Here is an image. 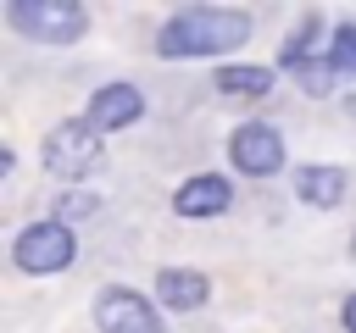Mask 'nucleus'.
<instances>
[{
    "instance_id": "f257e3e1",
    "label": "nucleus",
    "mask_w": 356,
    "mask_h": 333,
    "mask_svg": "<svg viewBox=\"0 0 356 333\" xmlns=\"http://www.w3.org/2000/svg\"><path fill=\"white\" fill-rule=\"evenodd\" d=\"M250 39V11L239 6H195V11H178L161 39H156V56L178 61V56H222V50H239Z\"/></svg>"
},
{
    "instance_id": "f03ea898",
    "label": "nucleus",
    "mask_w": 356,
    "mask_h": 333,
    "mask_svg": "<svg viewBox=\"0 0 356 333\" xmlns=\"http://www.w3.org/2000/svg\"><path fill=\"white\" fill-rule=\"evenodd\" d=\"M6 17L22 39H39V44H72L89 28V11L78 0H11Z\"/></svg>"
},
{
    "instance_id": "7ed1b4c3",
    "label": "nucleus",
    "mask_w": 356,
    "mask_h": 333,
    "mask_svg": "<svg viewBox=\"0 0 356 333\" xmlns=\"http://www.w3.org/2000/svg\"><path fill=\"white\" fill-rule=\"evenodd\" d=\"M44 166L56 172V178H89L95 166H100V133L89 128V122H61V128H50V139H44Z\"/></svg>"
},
{
    "instance_id": "20e7f679",
    "label": "nucleus",
    "mask_w": 356,
    "mask_h": 333,
    "mask_svg": "<svg viewBox=\"0 0 356 333\" xmlns=\"http://www.w3.org/2000/svg\"><path fill=\"white\" fill-rule=\"evenodd\" d=\"M11 255L22 272H61L72 261V233H67V222H33L17 233Z\"/></svg>"
},
{
    "instance_id": "39448f33",
    "label": "nucleus",
    "mask_w": 356,
    "mask_h": 333,
    "mask_svg": "<svg viewBox=\"0 0 356 333\" xmlns=\"http://www.w3.org/2000/svg\"><path fill=\"white\" fill-rule=\"evenodd\" d=\"M228 155H234V166H239L245 178H273V172L284 166V139H278V128H267V122H245V128H234Z\"/></svg>"
},
{
    "instance_id": "423d86ee",
    "label": "nucleus",
    "mask_w": 356,
    "mask_h": 333,
    "mask_svg": "<svg viewBox=\"0 0 356 333\" xmlns=\"http://www.w3.org/2000/svg\"><path fill=\"white\" fill-rule=\"evenodd\" d=\"M95 322H100V333H161L156 311H150L145 294H134V289H100Z\"/></svg>"
},
{
    "instance_id": "0eeeda50",
    "label": "nucleus",
    "mask_w": 356,
    "mask_h": 333,
    "mask_svg": "<svg viewBox=\"0 0 356 333\" xmlns=\"http://www.w3.org/2000/svg\"><path fill=\"white\" fill-rule=\"evenodd\" d=\"M139 111H145V94H139L134 83H106V89L89 94V117H83V122H89L95 133H117V128H134Z\"/></svg>"
},
{
    "instance_id": "6e6552de",
    "label": "nucleus",
    "mask_w": 356,
    "mask_h": 333,
    "mask_svg": "<svg viewBox=\"0 0 356 333\" xmlns=\"http://www.w3.org/2000/svg\"><path fill=\"white\" fill-rule=\"evenodd\" d=\"M228 183L217 178V172H200V178H189L178 194H172V205H178V216H222L228 211Z\"/></svg>"
},
{
    "instance_id": "1a4fd4ad",
    "label": "nucleus",
    "mask_w": 356,
    "mask_h": 333,
    "mask_svg": "<svg viewBox=\"0 0 356 333\" xmlns=\"http://www.w3.org/2000/svg\"><path fill=\"white\" fill-rule=\"evenodd\" d=\"M156 294H161V305H172V311H200V305H206V294H211V283H206L200 272L167 266V272L156 278Z\"/></svg>"
},
{
    "instance_id": "9d476101",
    "label": "nucleus",
    "mask_w": 356,
    "mask_h": 333,
    "mask_svg": "<svg viewBox=\"0 0 356 333\" xmlns=\"http://www.w3.org/2000/svg\"><path fill=\"white\" fill-rule=\"evenodd\" d=\"M295 194H300L306 205L328 211V205H339V200H345V172H339V166H300Z\"/></svg>"
},
{
    "instance_id": "9b49d317",
    "label": "nucleus",
    "mask_w": 356,
    "mask_h": 333,
    "mask_svg": "<svg viewBox=\"0 0 356 333\" xmlns=\"http://www.w3.org/2000/svg\"><path fill=\"white\" fill-rule=\"evenodd\" d=\"M273 89V72L267 67H222L217 72V94L222 100H261Z\"/></svg>"
},
{
    "instance_id": "f8f14e48",
    "label": "nucleus",
    "mask_w": 356,
    "mask_h": 333,
    "mask_svg": "<svg viewBox=\"0 0 356 333\" xmlns=\"http://www.w3.org/2000/svg\"><path fill=\"white\" fill-rule=\"evenodd\" d=\"M334 72H339L334 61H312V67H300V89L306 94H328L334 89Z\"/></svg>"
},
{
    "instance_id": "ddd939ff",
    "label": "nucleus",
    "mask_w": 356,
    "mask_h": 333,
    "mask_svg": "<svg viewBox=\"0 0 356 333\" xmlns=\"http://www.w3.org/2000/svg\"><path fill=\"white\" fill-rule=\"evenodd\" d=\"M339 72H356V28H339L334 33V56H328Z\"/></svg>"
},
{
    "instance_id": "4468645a",
    "label": "nucleus",
    "mask_w": 356,
    "mask_h": 333,
    "mask_svg": "<svg viewBox=\"0 0 356 333\" xmlns=\"http://www.w3.org/2000/svg\"><path fill=\"white\" fill-rule=\"evenodd\" d=\"M61 211H67V216H78V211H95V200H83V194H72V200H61Z\"/></svg>"
},
{
    "instance_id": "2eb2a0df",
    "label": "nucleus",
    "mask_w": 356,
    "mask_h": 333,
    "mask_svg": "<svg viewBox=\"0 0 356 333\" xmlns=\"http://www.w3.org/2000/svg\"><path fill=\"white\" fill-rule=\"evenodd\" d=\"M345 333H356V294L345 300Z\"/></svg>"
}]
</instances>
